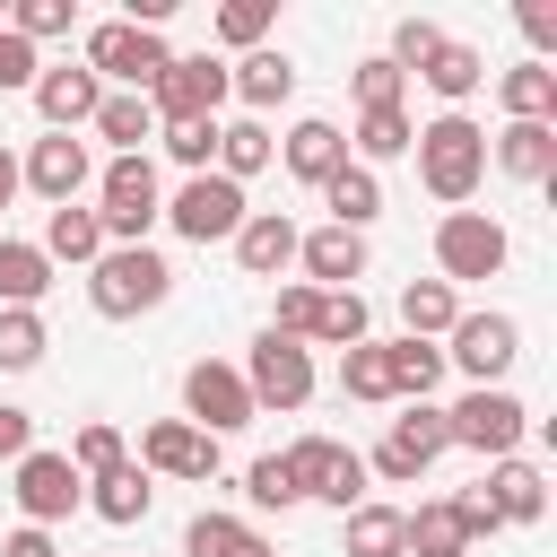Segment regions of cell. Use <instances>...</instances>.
I'll return each mask as SVG.
<instances>
[{
    "instance_id": "cell-1",
    "label": "cell",
    "mask_w": 557,
    "mask_h": 557,
    "mask_svg": "<svg viewBox=\"0 0 557 557\" xmlns=\"http://www.w3.org/2000/svg\"><path fill=\"white\" fill-rule=\"evenodd\" d=\"M165 296H174V261H165L157 244H104V252L87 261V305H96L104 322L157 313Z\"/></svg>"
},
{
    "instance_id": "cell-2",
    "label": "cell",
    "mask_w": 557,
    "mask_h": 557,
    "mask_svg": "<svg viewBox=\"0 0 557 557\" xmlns=\"http://www.w3.org/2000/svg\"><path fill=\"white\" fill-rule=\"evenodd\" d=\"M418 183L444 200V209H461L479 183H487V131L470 122V113H435V122H418Z\"/></svg>"
},
{
    "instance_id": "cell-3",
    "label": "cell",
    "mask_w": 557,
    "mask_h": 557,
    "mask_svg": "<svg viewBox=\"0 0 557 557\" xmlns=\"http://www.w3.org/2000/svg\"><path fill=\"white\" fill-rule=\"evenodd\" d=\"M157 218H165L157 157H104L96 165V226H104V244H148Z\"/></svg>"
},
{
    "instance_id": "cell-4",
    "label": "cell",
    "mask_w": 557,
    "mask_h": 557,
    "mask_svg": "<svg viewBox=\"0 0 557 557\" xmlns=\"http://www.w3.org/2000/svg\"><path fill=\"white\" fill-rule=\"evenodd\" d=\"M165 61H174V44L148 35V26H131V17L87 26V70L104 78V96H148V87L165 78Z\"/></svg>"
},
{
    "instance_id": "cell-5",
    "label": "cell",
    "mask_w": 557,
    "mask_h": 557,
    "mask_svg": "<svg viewBox=\"0 0 557 557\" xmlns=\"http://www.w3.org/2000/svg\"><path fill=\"white\" fill-rule=\"evenodd\" d=\"M444 435H453L461 453H479V461H505V453H522L531 409H522L505 383H479V392H461V400L444 409Z\"/></svg>"
},
{
    "instance_id": "cell-6",
    "label": "cell",
    "mask_w": 557,
    "mask_h": 557,
    "mask_svg": "<svg viewBox=\"0 0 557 557\" xmlns=\"http://www.w3.org/2000/svg\"><path fill=\"white\" fill-rule=\"evenodd\" d=\"M444 453H453V435H444V409H435V400H400V418H392V426H383V444L366 453V479H392V487H409V479H426Z\"/></svg>"
},
{
    "instance_id": "cell-7",
    "label": "cell",
    "mask_w": 557,
    "mask_h": 557,
    "mask_svg": "<svg viewBox=\"0 0 557 557\" xmlns=\"http://www.w3.org/2000/svg\"><path fill=\"white\" fill-rule=\"evenodd\" d=\"M505 252H513V235H505L487 209H444V218H435V270H444V287H461V278H496Z\"/></svg>"
},
{
    "instance_id": "cell-8",
    "label": "cell",
    "mask_w": 557,
    "mask_h": 557,
    "mask_svg": "<svg viewBox=\"0 0 557 557\" xmlns=\"http://www.w3.org/2000/svg\"><path fill=\"white\" fill-rule=\"evenodd\" d=\"M278 461H287L296 496H322V505H339V513L366 505V453H348V444H331V435H296Z\"/></svg>"
},
{
    "instance_id": "cell-9",
    "label": "cell",
    "mask_w": 557,
    "mask_h": 557,
    "mask_svg": "<svg viewBox=\"0 0 557 557\" xmlns=\"http://www.w3.org/2000/svg\"><path fill=\"white\" fill-rule=\"evenodd\" d=\"M218 104H226V61H209V52H174L165 78L148 87L157 131H174V122H218Z\"/></svg>"
},
{
    "instance_id": "cell-10",
    "label": "cell",
    "mask_w": 557,
    "mask_h": 557,
    "mask_svg": "<svg viewBox=\"0 0 557 557\" xmlns=\"http://www.w3.org/2000/svg\"><path fill=\"white\" fill-rule=\"evenodd\" d=\"M244 218H252L244 209V183H226V174H183V191L165 200V226L183 244H235Z\"/></svg>"
},
{
    "instance_id": "cell-11",
    "label": "cell",
    "mask_w": 557,
    "mask_h": 557,
    "mask_svg": "<svg viewBox=\"0 0 557 557\" xmlns=\"http://www.w3.org/2000/svg\"><path fill=\"white\" fill-rule=\"evenodd\" d=\"M244 374V392H252V409H305L313 400V357H305V339H278V331H261L252 339V357L235 366Z\"/></svg>"
},
{
    "instance_id": "cell-12",
    "label": "cell",
    "mask_w": 557,
    "mask_h": 557,
    "mask_svg": "<svg viewBox=\"0 0 557 557\" xmlns=\"http://www.w3.org/2000/svg\"><path fill=\"white\" fill-rule=\"evenodd\" d=\"M9 496H17V513L35 522V531H52V522H70L78 505H87V479L70 470V453H26V461H9Z\"/></svg>"
},
{
    "instance_id": "cell-13",
    "label": "cell",
    "mask_w": 557,
    "mask_h": 557,
    "mask_svg": "<svg viewBox=\"0 0 557 557\" xmlns=\"http://www.w3.org/2000/svg\"><path fill=\"white\" fill-rule=\"evenodd\" d=\"M183 418H191L200 435H235V426H252L261 409H252V392H244V374H235L226 357H191V366H183Z\"/></svg>"
},
{
    "instance_id": "cell-14",
    "label": "cell",
    "mask_w": 557,
    "mask_h": 557,
    "mask_svg": "<svg viewBox=\"0 0 557 557\" xmlns=\"http://www.w3.org/2000/svg\"><path fill=\"white\" fill-rule=\"evenodd\" d=\"M444 339H453V348H444V366H461V374H470V392H479V383H505V374H513V357H522V322H513V313H461Z\"/></svg>"
},
{
    "instance_id": "cell-15",
    "label": "cell",
    "mask_w": 557,
    "mask_h": 557,
    "mask_svg": "<svg viewBox=\"0 0 557 557\" xmlns=\"http://www.w3.org/2000/svg\"><path fill=\"white\" fill-rule=\"evenodd\" d=\"M17 183H35V191H44L52 209H70V200H78V191L96 183V148H87L78 131H44V139H35L26 157H17Z\"/></svg>"
},
{
    "instance_id": "cell-16",
    "label": "cell",
    "mask_w": 557,
    "mask_h": 557,
    "mask_svg": "<svg viewBox=\"0 0 557 557\" xmlns=\"http://www.w3.org/2000/svg\"><path fill=\"white\" fill-rule=\"evenodd\" d=\"M296 270H305V287H322V296H348V287L374 270V252H366V235H348V226H313V235H296Z\"/></svg>"
},
{
    "instance_id": "cell-17",
    "label": "cell",
    "mask_w": 557,
    "mask_h": 557,
    "mask_svg": "<svg viewBox=\"0 0 557 557\" xmlns=\"http://www.w3.org/2000/svg\"><path fill=\"white\" fill-rule=\"evenodd\" d=\"M139 470L148 479H218V435H200L191 418H157L139 435Z\"/></svg>"
},
{
    "instance_id": "cell-18",
    "label": "cell",
    "mask_w": 557,
    "mask_h": 557,
    "mask_svg": "<svg viewBox=\"0 0 557 557\" xmlns=\"http://www.w3.org/2000/svg\"><path fill=\"white\" fill-rule=\"evenodd\" d=\"M26 96H35L44 131H87V122H96V104H104V78H96L87 61H52Z\"/></svg>"
},
{
    "instance_id": "cell-19",
    "label": "cell",
    "mask_w": 557,
    "mask_h": 557,
    "mask_svg": "<svg viewBox=\"0 0 557 557\" xmlns=\"http://www.w3.org/2000/svg\"><path fill=\"white\" fill-rule=\"evenodd\" d=\"M296 218L287 209H252L244 226H235V261H244V278H287L296 270Z\"/></svg>"
},
{
    "instance_id": "cell-20",
    "label": "cell",
    "mask_w": 557,
    "mask_h": 557,
    "mask_svg": "<svg viewBox=\"0 0 557 557\" xmlns=\"http://www.w3.org/2000/svg\"><path fill=\"white\" fill-rule=\"evenodd\" d=\"M479 496H487V513H496V522H540V513H548V479H540V461H522V453L487 461Z\"/></svg>"
},
{
    "instance_id": "cell-21",
    "label": "cell",
    "mask_w": 557,
    "mask_h": 557,
    "mask_svg": "<svg viewBox=\"0 0 557 557\" xmlns=\"http://www.w3.org/2000/svg\"><path fill=\"white\" fill-rule=\"evenodd\" d=\"M487 165L513 174V183H548L557 174V122H505L487 139Z\"/></svg>"
},
{
    "instance_id": "cell-22",
    "label": "cell",
    "mask_w": 557,
    "mask_h": 557,
    "mask_svg": "<svg viewBox=\"0 0 557 557\" xmlns=\"http://www.w3.org/2000/svg\"><path fill=\"white\" fill-rule=\"evenodd\" d=\"M226 96H235V104H244V113H252V122H261V113H270V104H287V96H296V61H287V52H270V44H261V52H244V61H235V70H226Z\"/></svg>"
},
{
    "instance_id": "cell-23",
    "label": "cell",
    "mask_w": 557,
    "mask_h": 557,
    "mask_svg": "<svg viewBox=\"0 0 557 557\" xmlns=\"http://www.w3.org/2000/svg\"><path fill=\"white\" fill-rule=\"evenodd\" d=\"M278 157H287V174H296V183H313V191H322V183L348 165V131L313 113V122H296V131L278 139Z\"/></svg>"
},
{
    "instance_id": "cell-24",
    "label": "cell",
    "mask_w": 557,
    "mask_h": 557,
    "mask_svg": "<svg viewBox=\"0 0 557 557\" xmlns=\"http://www.w3.org/2000/svg\"><path fill=\"white\" fill-rule=\"evenodd\" d=\"M400 557H470V522L453 513V496H426L418 513H400Z\"/></svg>"
},
{
    "instance_id": "cell-25",
    "label": "cell",
    "mask_w": 557,
    "mask_h": 557,
    "mask_svg": "<svg viewBox=\"0 0 557 557\" xmlns=\"http://www.w3.org/2000/svg\"><path fill=\"white\" fill-rule=\"evenodd\" d=\"M435 96H444V113H461V96H479L487 87V52L479 44H461V35H444L435 52H426V70H418Z\"/></svg>"
},
{
    "instance_id": "cell-26",
    "label": "cell",
    "mask_w": 557,
    "mask_h": 557,
    "mask_svg": "<svg viewBox=\"0 0 557 557\" xmlns=\"http://www.w3.org/2000/svg\"><path fill=\"white\" fill-rule=\"evenodd\" d=\"M496 104H505V122H557V70L548 61L496 70Z\"/></svg>"
},
{
    "instance_id": "cell-27",
    "label": "cell",
    "mask_w": 557,
    "mask_h": 557,
    "mask_svg": "<svg viewBox=\"0 0 557 557\" xmlns=\"http://www.w3.org/2000/svg\"><path fill=\"white\" fill-rule=\"evenodd\" d=\"M383 383H392V400H435L444 348L435 339H383Z\"/></svg>"
},
{
    "instance_id": "cell-28",
    "label": "cell",
    "mask_w": 557,
    "mask_h": 557,
    "mask_svg": "<svg viewBox=\"0 0 557 557\" xmlns=\"http://www.w3.org/2000/svg\"><path fill=\"white\" fill-rule=\"evenodd\" d=\"M278 157V139H270V122H252V113H235V122H218V165L209 174H226V183H252L261 165Z\"/></svg>"
},
{
    "instance_id": "cell-29",
    "label": "cell",
    "mask_w": 557,
    "mask_h": 557,
    "mask_svg": "<svg viewBox=\"0 0 557 557\" xmlns=\"http://www.w3.org/2000/svg\"><path fill=\"white\" fill-rule=\"evenodd\" d=\"M322 209H331V226L366 235V226L383 218V174H366V165H339V174L322 183Z\"/></svg>"
},
{
    "instance_id": "cell-30",
    "label": "cell",
    "mask_w": 557,
    "mask_h": 557,
    "mask_svg": "<svg viewBox=\"0 0 557 557\" xmlns=\"http://www.w3.org/2000/svg\"><path fill=\"white\" fill-rule=\"evenodd\" d=\"M44 287H52V261H44L35 244L0 235V313H35V305H44Z\"/></svg>"
},
{
    "instance_id": "cell-31",
    "label": "cell",
    "mask_w": 557,
    "mask_h": 557,
    "mask_svg": "<svg viewBox=\"0 0 557 557\" xmlns=\"http://www.w3.org/2000/svg\"><path fill=\"white\" fill-rule=\"evenodd\" d=\"M183 557H278V548L235 513H191L183 522Z\"/></svg>"
},
{
    "instance_id": "cell-32",
    "label": "cell",
    "mask_w": 557,
    "mask_h": 557,
    "mask_svg": "<svg viewBox=\"0 0 557 557\" xmlns=\"http://www.w3.org/2000/svg\"><path fill=\"white\" fill-rule=\"evenodd\" d=\"M409 139H418V122H409V104H383V113H357V131H348V165H383V157H409Z\"/></svg>"
},
{
    "instance_id": "cell-33",
    "label": "cell",
    "mask_w": 557,
    "mask_h": 557,
    "mask_svg": "<svg viewBox=\"0 0 557 557\" xmlns=\"http://www.w3.org/2000/svg\"><path fill=\"white\" fill-rule=\"evenodd\" d=\"M35 252H44V261H78V270H87V261L104 252L96 209H78V200H70V209H44V244H35Z\"/></svg>"
},
{
    "instance_id": "cell-34",
    "label": "cell",
    "mask_w": 557,
    "mask_h": 557,
    "mask_svg": "<svg viewBox=\"0 0 557 557\" xmlns=\"http://www.w3.org/2000/svg\"><path fill=\"white\" fill-rule=\"evenodd\" d=\"M87 505H96V522H139V513L157 505V479H148L139 461H122V470L87 479Z\"/></svg>"
},
{
    "instance_id": "cell-35",
    "label": "cell",
    "mask_w": 557,
    "mask_h": 557,
    "mask_svg": "<svg viewBox=\"0 0 557 557\" xmlns=\"http://www.w3.org/2000/svg\"><path fill=\"white\" fill-rule=\"evenodd\" d=\"M87 131H96V139H113V157H148V139H157V113H148V96H104Z\"/></svg>"
},
{
    "instance_id": "cell-36",
    "label": "cell",
    "mask_w": 557,
    "mask_h": 557,
    "mask_svg": "<svg viewBox=\"0 0 557 557\" xmlns=\"http://www.w3.org/2000/svg\"><path fill=\"white\" fill-rule=\"evenodd\" d=\"M400 322H409V339H444V331L461 322V296H453L444 278H409V287H400Z\"/></svg>"
},
{
    "instance_id": "cell-37",
    "label": "cell",
    "mask_w": 557,
    "mask_h": 557,
    "mask_svg": "<svg viewBox=\"0 0 557 557\" xmlns=\"http://www.w3.org/2000/svg\"><path fill=\"white\" fill-rule=\"evenodd\" d=\"M339 522H348V531H339L348 557H400V505H374V496H366V505L339 513Z\"/></svg>"
},
{
    "instance_id": "cell-38",
    "label": "cell",
    "mask_w": 557,
    "mask_h": 557,
    "mask_svg": "<svg viewBox=\"0 0 557 557\" xmlns=\"http://www.w3.org/2000/svg\"><path fill=\"white\" fill-rule=\"evenodd\" d=\"M305 339H322V348H357V339H374L366 331V296L348 287V296H313V331Z\"/></svg>"
},
{
    "instance_id": "cell-39",
    "label": "cell",
    "mask_w": 557,
    "mask_h": 557,
    "mask_svg": "<svg viewBox=\"0 0 557 557\" xmlns=\"http://www.w3.org/2000/svg\"><path fill=\"white\" fill-rule=\"evenodd\" d=\"M131 461V444H122V426H104V418H87L78 435H70V470L78 479H104V470H122Z\"/></svg>"
},
{
    "instance_id": "cell-40",
    "label": "cell",
    "mask_w": 557,
    "mask_h": 557,
    "mask_svg": "<svg viewBox=\"0 0 557 557\" xmlns=\"http://www.w3.org/2000/svg\"><path fill=\"white\" fill-rule=\"evenodd\" d=\"M44 348H52L44 313H0V374H35V366H44Z\"/></svg>"
},
{
    "instance_id": "cell-41",
    "label": "cell",
    "mask_w": 557,
    "mask_h": 557,
    "mask_svg": "<svg viewBox=\"0 0 557 557\" xmlns=\"http://www.w3.org/2000/svg\"><path fill=\"white\" fill-rule=\"evenodd\" d=\"M339 392H348V400H392V383H383V339L339 348Z\"/></svg>"
},
{
    "instance_id": "cell-42",
    "label": "cell",
    "mask_w": 557,
    "mask_h": 557,
    "mask_svg": "<svg viewBox=\"0 0 557 557\" xmlns=\"http://www.w3.org/2000/svg\"><path fill=\"white\" fill-rule=\"evenodd\" d=\"M70 26H78V0H17L9 9V35H26V44H52Z\"/></svg>"
},
{
    "instance_id": "cell-43",
    "label": "cell",
    "mask_w": 557,
    "mask_h": 557,
    "mask_svg": "<svg viewBox=\"0 0 557 557\" xmlns=\"http://www.w3.org/2000/svg\"><path fill=\"white\" fill-rule=\"evenodd\" d=\"M157 148H165L183 174H209V165H218V122H174V131H157Z\"/></svg>"
},
{
    "instance_id": "cell-44",
    "label": "cell",
    "mask_w": 557,
    "mask_h": 557,
    "mask_svg": "<svg viewBox=\"0 0 557 557\" xmlns=\"http://www.w3.org/2000/svg\"><path fill=\"white\" fill-rule=\"evenodd\" d=\"M435 44H444V26H435V17H400V26H392V52H383V61H392L400 78H418Z\"/></svg>"
},
{
    "instance_id": "cell-45",
    "label": "cell",
    "mask_w": 557,
    "mask_h": 557,
    "mask_svg": "<svg viewBox=\"0 0 557 557\" xmlns=\"http://www.w3.org/2000/svg\"><path fill=\"white\" fill-rule=\"evenodd\" d=\"M348 87H357V113H383V104H400V96H409V78H400L383 52H374V61H357V70H348Z\"/></svg>"
},
{
    "instance_id": "cell-46",
    "label": "cell",
    "mask_w": 557,
    "mask_h": 557,
    "mask_svg": "<svg viewBox=\"0 0 557 557\" xmlns=\"http://www.w3.org/2000/svg\"><path fill=\"white\" fill-rule=\"evenodd\" d=\"M244 496H252V505H261V513H287V505H305V496H296V479H287V461H278V453H261V461H252V470H244Z\"/></svg>"
},
{
    "instance_id": "cell-47",
    "label": "cell",
    "mask_w": 557,
    "mask_h": 557,
    "mask_svg": "<svg viewBox=\"0 0 557 557\" xmlns=\"http://www.w3.org/2000/svg\"><path fill=\"white\" fill-rule=\"evenodd\" d=\"M261 35H270V0H226V9H218V44L261 52Z\"/></svg>"
},
{
    "instance_id": "cell-48",
    "label": "cell",
    "mask_w": 557,
    "mask_h": 557,
    "mask_svg": "<svg viewBox=\"0 0 557 557\" xmlns=\"http://www.w3.org/2000/svg\"><path fill=\"white\" fill-rule=\"evenodd\" d=\"M35 78H44V61H35V44H26V35H9V26H0V96H26V87H35Z\"/></svg>"
},
{
    "instance_id": "cell-49",
    "label": "cell",
    "mask_w": 557,
    "mask_h": 557,
    "mask_svg": "<svg viewBox=\"0 0 557 557\" xmlns=\"http://www.w3.org/2000/svg\"><path fill=\"white\" fill-rule=\"evenodd\" d=\"M522 44H531V61L557 52V9H548V0H522Z\"/></svg>"
},
{
    "instance_id": "cell-50",
    "label": "cell",
    "mask_w": 557,
    "mask_h": 557,
    "mask_svg": "<svg viewBox=\"0 0 557 557\" xmlns=\"http://www.w3.org/2000/svg\"><path fill=\"white\" fill-rule=\"evenodd\" d=\"M26 453H35V418L17 400H0V461H26Z\"/></svg>"
},
{
    "instance_id": "cell-51",
    "label": "cell",
    "mask_w": 557,
    "mask_h": 557,
    "mask_svg": "<svg viewBox=\"0 0 557 557\" xmlns=\"http://www.w3.org/2000/svg\"><path fill=\"white\" fill-rule=\"evenodd\" d=\"M0 557H61V548H52V531H35V522H17V531L0 540Z\"/></svg>"
},
{
    "instance_id": "cell-52",
    "label": "cell",
    "mask_w": 557,
    "mask_h": 557,
    "mask_svg": "<svg viewBox=\"0 0 557 557\" xmlns=\"http://www.w3.org/2000/svg\"><path fill=\"white\" fill-rule=\"evenodd\" d=\"M9 200H17V157L0 148V209H9Z\"/></svg>"
}]
</instances>
